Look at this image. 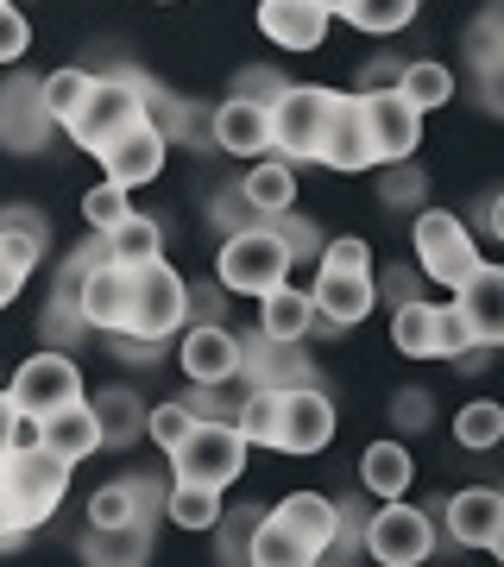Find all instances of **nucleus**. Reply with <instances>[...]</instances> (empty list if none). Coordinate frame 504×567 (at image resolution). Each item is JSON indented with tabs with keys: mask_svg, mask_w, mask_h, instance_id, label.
<instances>
[{
	"mask_svg": "<svg viewBox=\"0 0 504 567\" xmlns=\"http://www.w3.org/2000/svg\"><path fill=\"white\" fill-rule=\"evenodd\" d=\"M140 114H145V70L140 63H114V70H101V76L89 82V95H82V107L63 121V133L76 140V152L101 158L107 140H121Z\"/></svg>",
	"mask_w": 504,
	"mask_h": 567,
	"instance_id": "nucleus-1",
	"label": "nucleus"
},
{
	"mask_svg": "<svg viewBox=\"0 0 504 567\" xmlns=\"http://www.w3.org/2000/svg\"><path fill=\"white\" fill-rule=\"evenodd\" d=\"M246 454H253V447H246V435L234 429V416H196L189 435H183L164 461H171V480H183V486L227 492L246 473Z\"/></svg>",
	"mask_w": 504,
	"mask_h": 567,
	"instance_id": "nucleus-2",
	"label": "nucleus"
},
{
	"mask_svg": "<svg viewBox=\"0 0 504 567\" xmlns=\"http://www.w3.org/2000/svg\"><path fill=\"white\" fill-rule=\"evenodd\" d=\"M70 473H76V466L58 461L51 447H32V454H0V492H7L13 524H20L25 536L58 517L63 492H70Z\"/></svg>",
	"mask_w": 504,
	"mask_h": 567,
	"instance_id": "nucleus-3",
	"label": "nucleus"
},
{
	"mask_svg": "<svg viewBox=\"0 0 504 567\" xmlns=\"http://www.w3.org/2000/svg\"><path fill=\"white\" fill-rule=\"evenodd\" d=\"M290 271H297V259H290V246L278 240L271 221H253V227H240V234H222V252H215L222 290H234V297H265V290L284 284Z\"/></svg>",
	"mask_w": 504,
	"mask_h": 567,
	"instance_id": "nucleus-4",
	"label": "nucleus"
},
{
	"mask_svg": "<svg viewBox=\"0 0 504 567\" xmlns=\"http://www.w3.org/2000/svg\"><path fill=\"white\" fill-rule=\"evenodd\" d=\"M183 322H189V284H183L164 259L140 265V271H133V290H126V322H121V334L164 347Z\"/></svg>",
	"mask_w": 504,
	"mask_h": 567,
	"instance_id": "nucleus-5",
	"label": "nucleus"
},
{
	"mask_svg": "<svg viewBox=\"0 0 504 567\" xmlns=\"http://www.w3.org/2000/svg\"><path fill=\"white\" fill-rule=\"evenodd\" d=\"M341 89H322V82H284V95L265 107L271 121V158L284 164H316V145H322V121L335 107Z\"/></svg>",
	"mask_w": 504,
	"mask_h": 567,
	"instance_id": "nucleus-6",
	"label": "nucleus"
},
{
	"mask_svg": "<svg viewBox=\"0 0 504 567\" xmlns=\"http://www.w3.org/2000/svg\"><path fill=\"white\" fill-rule=\"evenodd\" d=\"M410 246H416V271L448 284V290L485 259L480 240H473V227H466L454 208H429V203L416 208V221H410Z\"/></svg>",
	"mask_w": 504,
	"mask_h": 567,
	"instance_id": "nucleus-7",
	"label": "nucleus"
},
{
	"mask_svg": "<svg viewBox=\"0 0 504 567\" xmlns=\"http://www.w3.org/2000/svg\"><path fill=\"white\" fill-rule=\"evenodd\" d=\"M360 555H372L379 567H423L429 555H435V517H429L423 505L384 498L379 511H366Z\"/></svg>",
	"mask_w": 504,
	"mask_h": 567,
	"instance_id": "nucleus-8",
	"label": "nucleus"
},
{
	"mask_svg": "<svg viewBox=\"0 0 504 567\" xmlns=\"http://www.w3.org/2000/svg\"><path fill=\"white\" fill-rule=\"evenodd\" d=\"M7 398H13V410L51 416L58 404H76V398H89V391H82V365L70 360V353H58V347H44V353L20 360V372L7 379Z\"/></svg>",
	"mask_w": 504,
	"mask_h": 567,
	"instance_id": "nucleus-9",
	"label": "nucleus"
},
{
	"mask_svg": "<svg viewBox=\"0 0 504 567\" xmlns=\"http://www.w3.org/2000/svg\"><path fill=\"white\" fill-rule=\"evenodd\" d=\"M328 442H335V398L322 391V379L278 391V435H271V447L278 454H322Z\"/></svg>",
	"mask_w": 504,
	"mask_h": 567,
	"instance_id": "nucleus-10",
	"label": "nucleus"
},
{
	"mask_svg": "<svg viewBox=\"0 0 504 567\" xmlns=\"http://www.w3.org/2000/svg\"><path fill=\"white\" fill-rule=\"evenodd\" d=\"M435 536H448L454 548H504V492L498 486H461L454 498H442V524Z\"/></svg>",
	"mask_w": 504,
	"mask_h": 567,
	"instance_id": "nucleus-11",
	"label": "nucleus"
},
{
	"mask_svg": "<svg viewBox=\"0 0 504 567\" xmlns=\"http://www.w3.org/2000/svg\"><path fill=\"white\" fill-rule=\"evenodd\" d=\"M353 95H360V89H353ZM360 114H366V140H372V164L416 158V145H423V114L403 102L398 89H366Z\"/></svg>",
	"mask_w": 504,
	"mask_h": 567,
	"instance_id": "nucleus-12",
	"label": "nucleus"
},
{
	"mask_svg": "<svg viewBox=\"0 0 504 567\" xmlns=\"http://www.w3.org/2000/svg\"><path fill=\"white\" fill-rule=\"evenodd\" d=\"M177 365L189 385H234L240 379V334L227 322H183L177 328Z\"/></svg>",
	"mask_w": 504,
	"mask_h": 567,
	"instance_id": "nucleus-13",
	"label": "nucleus"
},
{
	"mask_svg": "<svg viewBox=\"0 0 504 567\" xmlns=\"http://www.w3.org/2000/svg\"><path fill=\"white\" fill-rule=\"evenodd\" d=\"M164 158H171V140H164L158 126L140 114L121 140H107V152H101V177L121 183V189H140V183H158L164 177Z\"/></svg>",
	"mask_w": 504,
	"mask_h": 567,
	"instance_id": "nucleus-14",
	"label": "nucleus"
},
{
	"mask_svg": "<svg viewBox=\"0 0 504 567\" xmlns=\"http://www.w3.org/2000/svg\"><path fill=\"white\" fill-rule=\"evenodd\" d=\"M208 152H227V158H265L271 152V121H265L259 102H246V95H227V102L208 107Z\"/></svg>",
	"mask_w": 504,
	"mask_h": 567,
	"instance_id": "nucleus-15",
	"label": "nucleus"
},
{
	"mask_svg": "<svg viewBox=\"0 0 504 567\" xmlns=\"http://www.w3.org/2000/svg\"><path fill=\"white\" fill-rule=\"evenodd\" d=\"M51 133H58V121H51L44 102H39V76L20 70V76L0 89V145H7V152H44Z\"/></svg>",
	"mask_w": 504,
	"mask_h": 567,
	"instance_id": "nucleus-16",
	"label": "nucleus"
},
{
	"mask_svg": "<svg viewBox=\"0 0 504 567\" xmlns=\"http://www.w3.org/2000/svg\"><path fill=\"white\" fill-rule=\"evenodd\" d=\"M309 303L328 328H360L372 309H379V290H372V271H328L316 265V284H309Z\"/></svg>",
	"mask_w": 504,
	"mask_h": 567,
	"instance_id": "nucleus-17",
	"label": "nucleus"
},
{
	"mask_svg": "<svg viewBox=\"0 0 504 567\" xmlns=\"http://www.w3.org/2000/svg\"><path fill=\"white\" fill-rule=\"evenodd\" d=\"M316 164H322V171H341V177H353V171H372V140H366L360 95H335V107H328V121H322Z\"/></svg>",
	"mask_w": 504,
	"mask_h": 567,
	"instance_id": "nucleus-18",
	"label": "nucleus"
},
{
	"mask_svg": "<svg viewBox=\"0 0 504 567\" xmlns=\"http://www.w3.org/2000/svg\"><path fill=\"white\" fill-rule=\"evenodd\" d=\"M454 309L466 316L473 341H480V347H498V341H504V271H498V265H492V259L473 265V271L454 284Z\"/></svg>",
	"mask_w": 504,
	"mask_h": 567,
	"instance_id": "nucleus-19",
	"label": "nucleus"
},
{
	"mask_svg": "<svg viewBox=\"0 0 504 567\" xmlns=\"http://www.w3.org/2000/svg\"><path fill=\"white\" fill-rule=\"evenodd\" d=\"M126 290H133V271L114 265V259H101L95 271H82L76 278V309H82V322H89V334H121Z\"/></svg>",
	"mask_w": 504,
	"mask_h": 567,
	"instance_id": "nucleus-20",
	"label": "nucleus"
},
{
	"mask_svg": "<svg viewBox=\"0 0 504 567\" xmlns=\"http://www.w3.org/2000/svg\"><path fill=\"white\" fill-rule=\"evenodd\" d=\"M328 7L322 0H259V32L278 51H322L328 39Z\"/></svg>",
	"mask_w": 504,
	"mask_h": 567,
	"instance_id": "nucleus-21",
	"label": "nucleus"
},
{
	"mask_svg": "<svg viewBox=\"0 0 504 567\" xmlns=\"http://www.w3.org/2000/svg\"><path fill=\"white\" fill-rule=\"evenodd\" d=\"M302 341H265V334H240V379L246 385H271V391H290V385H309L316 365L290 353Z\"/></svg>",
	"mask_w": 504,
	"mask_h": 567,
	"instance_id": "nucleus-22",
	"label": "nucleus"
},
{
	"mask_svg": "<svg viewBox=\"0 0 504 567\" xmlns=\"http://www.w3.org/2000/svg\"><path fill=\"white\" fill-rule=\"evenodd\" d=\"M76 555L89 567H140V561H152L158 555V529H145V524H126V529H82V543H76Z\"/></svg>",
	"mask_w": 504,
	"mask_h": 567,
	"instance_id": "nucleus-23",
	"label": "nucleus"
},
{
	"mask_svg": "<svg viewBox=\"0 0 504 567\" xmlns=\"http://www.w3.org/2000/svg\"><path fill=\"white\" fill-rule=\"evenodd\" d=\"M466 63H473V76H480V95L485 107L498 114V76H504V7L492 0L480 20H473V32H466Z\"/></svg>",
	"mask_w": 504,
	"mask_h": 567,
	"instance_id": "nucleus-24",
	"label": "nucleus"
},
{
	"mask_svg": "<svg viewBox=\"0 0 504 567\" xmlns=\"http://www.w3.org/2000/svg\"><path fill=\"white\" fill-rule=\"evenodd\" d=\"M240 189H246V203H253V215L259 221H278V215H290L297 208V164H284V158H253L246 164V177H240Z\"/></svg>",
	"mask_w": 504,
	"mask_h": 567,
	"instance_id": "nucleus-25",
	"label": "nucleus"
},
{
	"mask_svg": "<svg viewBox=\"0 0 504 567\" xmlns=\"http://www.w3.org/2000/svg\"><path fill=\"white\" fill-rule=\"evenodd\" d=\"M259 303V334L265 341H309V322H316V303H309V290L302 284H271L265 297H253Z\"/></svg>",
	"mask_w": 504,
	"mask_h": 567,
	"instance_id": "nucleus-26",
	"label": "nucleus"
},
{
	"mask_svg": "<svg viewBox=\"0 0 504 567\" xmlns=\"http://www.w3.org/2000/svg\"><path fill=\"white\" fill-rule=\"evenodd\" d=\"M44 447L58 454V461L82 466L89 454H101V429H95V410H89V398H76V404H58L51 416H44Z\"/></svg>",
	"mask_w": 504,
	"mask_h": 567,
	"instance_id": "nucleus-27",
	"label": "nucleus"
},
{
	"mask_svg": "<svg viewBox=\"0 0 504 567\" xmlns=\"http://www.w3.org/2000/svg\"><path fill=\"white\" fill-rule=\"evenodd\" d=\"M89 410H95L101 447H133L145 435V398L133 385H101L89 398Z\"/></svg>",
	"mask_w": 504,
	"mask_h": 567,
	"instance_id": "nucleus-28",
	"label": "nucleus"
},
{
	"mask_svg": "<svg viewBox=\"0 0 504 567\" xmlns=\"http://www.w3.org/2000/svg\"><path fill=\"white\" fill-rule=\"evenodd\" d=\"M271 517L309 548V561H316V555L328 548V536H335V498H322V492H290V498L271 505Z\"/></svg>",
	"mask_w": 504,
	"mask_h": 567,
	"instance_id": "nucleus-29",
	"label": "nucleus"
},
{
	"mask_svg": "<svg viewBox=\"0 0 504 567\" xmlns=\"http://www.w3.org/2000/svg\"><path fill=\"white\" fill-rule=\"evenodd\" d=\"M410 480H416V461H410V447L398 435H384L360 454V492H372V498H403Z\"/></svg>",
	"mask_w": 504,
	"mask_h": 567,
	"instance_id": "nucleus-30",
	"label": "nucleus"
},
{
	"mask_svg": "<svg viewBox=\"0 0 504 567\" xmlns=\"http://www.w3.org/2000/svg\"><path fill=\"white\" fill-rule=\"evenodd\" d=\"M107 259L126 265V271H140V265L164 259V227L152 221V215H140V208H133L121 227H107Z\"/></svg>",
	"mask_w": 504,
	"mask_h": 567,
	"instance_id": "nucleus-31",
	"label": "nucleus"
},
{
	"mask_svg": "<svg viewBox=\"0 0 504 567\" xmlns=\"http://www.w3.org/2000/svg\"><path fill=\"white\" fill-rule=\"evenodd\" d=\"M398 95L416 107V114H435V107L454 102V70H448V63H435V58L403 63V70H398Z\"/></svg>",
	"mask_w": 504,
	"mask_h": 567,
	"instance_id": "nucleus-32",
	"label": "nucleus"
},
{
	"mask_svg": "<svg viewBox=\"0 0 504 567\" xmlns=\"http://www.w3.org/2000/svg\"><path fill=\"white\" fill-rule=\"evenodd\" d=\"M164 517H171L177 529H189V536H208V529H215V517H222V492L171 480V486H164Z\"/></svg>",
	"mask_w": 504,
	"mask_h": 567,
	"instance_id": "nucleus-33",
	"label": "nucleus"
},
{
	"mask_svg": "<svg viewBox=\"0 0 504 567\" xmlns=\"http://www.w3.org/2000/svg\"><path fill=\"white\" fill-rule=\"evenodd\" d=\"M379 171V208H391V215H416V208L429 203V177L416 158H398V164H372Z\"/></svg>",
	"mask_w": 504,
	"mask_h": 567,
	"instance_id": "nucleus-34",
	"label": "nucleus"
},
{
	"mask_svg": "<svg viewBox=\"0 0 504 567\" xmlns=\"http://www.w3.org/2000/svg\"><path fill=\"white\" fill-rule=\"evenodd\" d=\"M454 442H461L466 454H492V447L504 442V404L498 398H473V404L454 410Z\"/></svg>",
	"mask_w": 504,
	"mask_h": 567,
	"instance_id": "nucleus-35",
	"label": "nucleus"
},
{
	"mask_svg": "<svg viewBox=\"0 0 504 567\" xmlns=\"http://www.w3.org/2000/svg\"><path fill=\"white\" fill-rule=\"evenodd\" d=\"M246 561H253V567H309V548H302L297 536L271 517V511H259L253 543H246Z\"/></svg>",
	"mask_w": 504,
	"mask_h": 567,
	"instance_id": "nucleus-36",
	"label": "nucleus"
},
{
	"mask_svg": "<svg viewBox=\"0 0 504 567\" xmlns=\"http://www.w3.org/2000/svg\"><path fill=\"white\" fill-rule=\"evenodd\" d=\"M234 429L246 435V447H271V435H278V391L271 385H246V398L234 410Z\"/></svg>",
	"mask_w": 504,
	"mask_h": 567,
	"instance_id": "nucleus-37",
	"label": "nucleus"
},
{
	"mask_svg": "<svg viewBox=\"0 0 504 567\" xmlns=\"http://www.w3.org/2000/svg\"><path fill=\"white\" fill-rule=\"evenodd\" d=\"M253 524H259V505H222L215 517V561L222 567H246V543H253Z\"/></svg>",
	"mask_w": 504,
	"mask_h": 567,
	"instance_id": "nucleus-38",
	"label": "nucleus"
},
{
	"mask_svg": "<svg viewBox=\"0 0 504 567\" xmlns=\"http://www.w3.org/2000/svg\"><path fill=\"white\" fill-rule=\"evenodd\" d=\"M89 82H95V70H82V63H70V70H51V76H39V102L51 121H70L82 107V95H89Z\"/></svg>",
	"mask_w": 504,
	"mask_h": 567,
	"instance_id": "nucleus-39",
	"label": "nucleus"
},
{
	"mask_svg": "<svg viewBox=\"0 0 504 567\" xmlns=\"http://www.w3.org/2000/svg\"><path fill=\"white\" fill-rule=\"evenodd\" d=\"M39 334H44V347L76 353V341H89V322H82L76 297H58V290H51V303H44V316H39Z\"/></svg>",
	"mask_w": 504,
	"mask_h": 567,
	"instance_id": "nucleus-40",
	"label": "nucleus"
},
{
	"mask_svg": "<svg viewBox=\"0 0 504 567\" xmlns=\"http://www.w3.org/2000/svg\"><path fill=\"white\" fill-rule=\"evenodd\" d=\"M473 347V328L454 303H429V360H461Z\"/></svg>",
	"mask_w": 504,
	"mask_h": 567,
	"instance_id": "nucleus-41",
	"label": "nucleus"
},
{
	"mask_svg": "<svg viewBox=\"0 0 504 567\" xmlns=\"http://www.w3.org/2000/svg\"><path fill=\"white\" fill-rule=\"evenodd\" d=\"M416 7H423V0H353L347 25H360L372 39H391V32H403V25L416 20Z\"/></svg>",
	"mask_w": 504,
	"mask_h": 567,
	"instance_id": "nucleus-42",
	"label": "nucleus"
},
{
	"mask_svg": "<svg viewBox=\"0 0 504 567\" xmlns=\"http://www.w3.org/2000/svg\"><path fill=\"white\" fill-rule=\"evenodd\" d=\"M360 536H366V505L347 492V498H335V536H328V548L316 561H353L360 555Z\"/></svg>",
	"mask_w": 504,
	"mask_h": 567,
	"instance_id": "nucleus-43",
	"label": "nucleus"
},
{
	"mask_svg": "<svg viewBox=\"0 0 504 567\" xmlns=\"http://www.w3.org/2000/svg\"><path fill=\"white\" fill-rule=\"evenodd\" d=\"M391 347H398L403 360H429V303L423 297L391 309Z\"/></svg>",
	"mask_w": 504,
	"mask_h": 567,
	"instance_id": "nucleus-44",
	"label": "nucleus"
},
{
	"mask_svg": "<svg viewBox=\"0 0 504 567\" xmlns=\"http://www.w3.org/2000/svg\"><path fill=\"white\" fill-rule=\"evenodd\" d=\"M126 215H133V203H126V189H121V183H107V177H101L95 189L82 196V221L95 227V234H107V227H121Z\"/></svg>",
	"mask_w": 504,
	"mask_h": 567,
	"instance_id": "nucleus-45",
	"label": "nucleus"
},
{
	"mask_svg": "<svg viewBox=\"0 0 504 567\" xmlns=\"http://www.w3.org/2000/svg\"><path fill=\"white\" fill-rule=\"evenodd\" d=\"M189 423H196V416H189L177 398H164V404H145V435H152V447H158V454H171V447L189 435Z\"/></svg>",
	"mask_w": 504,
	"mask_h": 567,
	"instance_id": "nucleus-46",
	"label": "nucleus"
},
{
	"mask_svg": "<svg viewBox=\"0 0 504 567\" xmlns=\"http://www.w3.org/2000/svg\"><path fill=\"white\" fill-rule=\"evenodd\" d=\"M208 221H215V234H240V227H253V221H259V215H253V203H246L240 177L215 189V203H208Z\"/></svg>",
	"mask_w": 504,
	"mask_h": 567,
	"instance_id": "nucleus-47",
	"label": "nucleus"
},
{
	"mask_svg": "<svg viewBox=\"0 0 504 567\" xmlns=\"http://www.w3.org/2000/svg\"><path fill=\"white\" fill-rule=\"evenodd\" d=\"M25 51H32V20H25L13 0H0V63L13 70V63H20Z\"/></svg>",
	"mask_w": 504,
	"mask_h": 567,
	"instance_id": "nucleus-48",
	"label": "nucleus"
},
{
	"mask_svg": "<svg viewBox=\"0 0 504 567\" xmlns=\"http://www.w3.org/2000/svg\"><path fill=\"white\" fill-rule=\"evenodd\" d=\"M278 240L290 246V259H316V252H322V227L309 221V215H297V208H290V215H278Z\"/></svg>",
	"mask_w": 504,
	"mask_h": 567,
	"instance_id": "nucleus-49",
	"label": "nucleus"
},
{
	"mask_svg": "<svg viewBox=\"0 0 504 567\" xmlns=\"http://www.w3.org/2000/svg\"><path fill=\"white\" fill-rule=\"evenodd\" d=\"M316 265H328V271H372V246L360 234H341V240H322Z\"/></svg>",
	"mask_w": 504,
	"mask_h": 567,
	"instance_id": "nucleus-50",
	"label": "nucleus"
},
{
	"mask_svg": "<svg viewBox=\"0 0 504 567\" xmlns=\"http://www.w3.org/2000/svg\"><path fill=\"white\" fill-rule=\"evenodd\" d=\"M284 82L290 76H278L271 63H246L240 76H234V95H246V102H259V107H271L284 95Z\"/></svg>",
	"mask_w": 504,
	"mask_h": 567,
	"instance_id": "nucleus-51",
	"label": "nucleus"
},
{
	"mask_svg": "<svg viewBox=\"0 0 504 567\" xmlns=\"http://www.w3.org/2000/svg\"><path fill=\"white\" fill-rule=\"evenodd\" d=\"M391 423H398L403 435H416V429H429V423H435V398H429L423 385L398 391V398H391Z\"/></svg>",
	"mask_w": 504,
	"mask_h": 567,
	"instance_id": "nucleus-52",
	"label": "nucleus"
},
{
	"mask_svg": "<svg viewBox=\"0 0 504 567\" xmlns=\"http://www.w3.org/2000/svg\"><path fill=\"white\" fill-rule=\"evenodd\" d=\"M372 290H379V303H410V297H423V290H416V271H410V265H391V271H372Z\"/></svg>",
	"mask_w": 504,
	"mask_h": 567,
	"instance_id": "nucleus-53",
	"label": "nucleus"
},
{
	"mask_svg": "<svg viewBox=\"0 0 504 567\" xmlns=\"http://www.w3.org/2000/svg\"><path fill=\"white\" fill-rule=\"evenodd\" d=\"M32 447H44V416H32V410H13V429H7V454H32Z\"/></svg>",
	"mask_w": 504,
	"mask_h": 567,
	"instance_id": "nucleus-54",
	"label": "nucleus"
},
{
	"mask_svg": "<svg viewBox=\"0 0 504 567\" xmlns=\"http://www.w3.org/2000/svg\"><path fill=\"white\" fill-rule=\"evenodd\" d=\"M0 227H20V234H32V240L51 246V221H44L32 203H7V208H0Z\"/></svg>",
	"mask_w": 504,
	"mask_h": 567,
	"instance_id": "nucleus-55",
	"label": "nucleus"
},
{
	"mask_svg": "<svg viewBox=\"0 0 504 567\" xmlns=\"http://www.w3.org/2000/svg\"><path fill=\"white\" fill-rule=\"evenodd\" d=\"M189 322H222V284H189Z\"/></svg>",
	"mask_w": 504,
	"mask_h": 567,
	"instance_id": "nucleus-56",
	"label": "nucleus"
},
{
	"mask_svg": "<svg viewBox=\"0 0 504 567\" xmlns=\"http://www.w3.org/2000/svg\"><path fill=\"white\" fill-rule=\"evenodd\" d=\"M107 341L126 365H158V341H133V334H107Z\"/></svg>",
	"mask_w": 504,
	"mask_h": 567,
	"instance_id": "nucleus-57",
	"label": "nucleus"
},
{
	"mask_svg": "<svg viewBox=\"0 0 504 567\" xmlns=\"http://www.w3.org/2000/svg\"><path fill=\"white\" fill-rule=\"evenodd\" d=\"M398 70H403V58H372L360 76V95L366 89H398Z\"/></svg>",
	"mask_w": 504,
	"mask_h": 567,
	"instance_id": "nucleus-58",
	"label": "nucleus"
},
{
	"mask_svg": "<svg viewBox=\"0 0 504 567\" xmlns=\"http://www.w3.org/2000/svg\"><path fill=\"white\" fill-rule=\"evenodd\" d=\"M480 234H485V240H504V196H498V189L480 196Z\"/></svg>",
	"mask_w": 504,
	"mask_h": 567,
	"instance_id": "nucleus-59",
	"label": "nucleus"
},
{
	"mask_svg": "<svg viewBox=\"0 0 504 567\" xmlns=\"http://www.w3.org/2000/svg\"><path fill=\"white\" fill-rule=\"evenodd\" d=\"M25 548V529L13 524V505H7V492H0V555H20Z\"/></svg>",
	"mask_w": 504,
	"mask_h": 567,
	"instance_id": "nucleus-60",
	"label": "nucleus"
},
{
	"mask_svg": "<svg viewBox=\"0 0 504 567\" xmlns=\"http://www.w3.org/2000/svg\"><path fill=\"white\" fill-rule=\"evenodd\" d=\"M7 429H13V398L0 391V454H7Z\"/></svg>",
	"mask_w": 504,
	"mask_h": 567,
	"instance_id": "nucleus-61",
	"label": "nucleus"
},
{
	"mask_svg": "<svg viewBox=\"0 0 504 567\" xmlns=\"http://www.w3.org/2000/svg\"><path fill=\"white\" fill-rule=\"evenodd\" d=\"M328 7V20H347V13H353V0H322Z\"/></svg>",
	"mask_w": 504,
	"mask_h": 567,
	"instance_id": "nucleus-62",
	"label": "nucleus"
},
{
	"mask_svg": "<svg viewBox=\"0 0 504 567\" xmlns=\"http://www.w3.org/2000/svg\"><path fill=\"white\" fill-rule=\"evenodd\" d=\"M164 7H171V0H164Z\"/></svg>",
	"mask_w": 504,
	"mask_h": 567,
	"instance_id": "nucleus-63",
	"label": "nucleus"
}]
</instances>
